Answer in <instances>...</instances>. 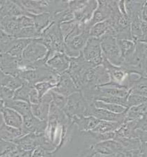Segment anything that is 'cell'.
<instances>
[{
  "label": "cell",
  "instance_id": "4dcf8cb0",
  "mask_svg": "<svg viewBox=\"0 0 147 157\" xmlns=\"http://www.w3.org/2000/svg\"><path fill=\"white\" fill-rule=\"evenodd\" d=\"M110 29V22L109 19L105 21L98 23L91 28L89 31L90 37L100 39L105 34H107Z\"/></svg>",
  "mask_w": 147,
  "mask_h": 157
},
{
  "label": "cell",
  "instance_id": "9a60e30c",
  "mask_svg": "<svg viewBox=\"0 0 147 157\" xmlns=\"http://www.w3.org/2000/svg\"><path fill=\"white\" fill-rule=\"evenodd\" d=\"M47 64L59 75L66 72L70 66V57L63 52H56L47 61Z\"/></svg>",
  "mask_w": 147,
  "mask_h": 157
},
{
  "label": "cell",
  "instance_id": "603a6c76",
  "mask_svg": "<svg viewBox=\"0 0 147 157\" xmlns=\"http://www.w3.org/2000/svg\"><path fill=\"white\" fill-rule=\"evenodd\" d=\"M115 134L116 138H138L136 120L133 121L125 122L115 132Z\"/></svg>",
  "mask_w": 147,
  "mask_h": 157
},
{
  "label": "cell",
  "instance_id": "11a10c76",
  "mask_svg": "<svg viewBox=\"0 0 147 157\" xmlns=\"http://www.w3.org/2000/svg\"><path fill=\"white\" fill-rule=\"evenodd\" d=\"M4 108H5V106H4V101H2V100H1V99H0V114H2V110H4Z\"/></svg>",
  "mask_w": 147,
  "mask_h": 157
},
{
  "label": "cell",
  "instance_id": "484cf974",
  "mask_svg": "<svg viewBox=\"0 0 147 157\" xmlns=\"http://www.w3.org/2000/svg\"><path fill=\"white\" fill-rule=\"evenodd\" d=\"M25 83L26 82L19 77L6 75L0 70V87H7L13 91H16Z\"/></svg>",
  "mask_w": 147,
  "mask_h": 157
},
{
  "label": "cell",
  "instance_id": "d6986e66",
  "mask_svg": "<svg viewBox=\"0 0 147 157\" xmlns=\"http://www.w3.org/2000/svg\"><path fill=\"white\" fill-rule=\"evenodd\" d=\"M102 65L106 69L108 72H109L111 82L118 83V84H120L123 86V83L125 82L127 74H126L125 71L120 67L113 65V64L110 63L104 57L103 59Z\"/></svg>",
  "mask_w": 147,
  "mask_h": 157
},
{
  "label": "cell",
  "instance_id": "f1b7e54d",
  "mask_svg": "<svg viewBox=\"0 0 147 157\" xmlns=\"http://www.w3.org/2000/svg\"><path fill=\"white\" fill-rule=\"evenodd\" d=\"M117 42H118L121 56L123 59H125L132 55L135 50V48H136L137 43L132 40L120 39V40H117Z\"/></svg>",
  "mask_w": 147,
  "mask_h": 157
},
{
  "label": "cell",
  "instance_id": "7dc6e473",
  "mask_svg": "<svg viewBox=\"0 0 147 157\" xmlns=\"http://www.w3.org/2000/svg\"><path fill=\"white\" fill-rule=\"evenodd\" d=\"M18 20H19V23L20 25V27L22 29H25V28H28L34 26V21L32 17H28V16H21V17H18Z\"/></svg>",
  "mask_w": 147,
  "mask_h": 157
},
{
  "label": "cell",
  "instance_id": "cb8c5ba5",
  "mask_svg": "<svg viewBox=\"0 0 147 157\" xmlns=\"http://www.w3.org/2000/svg\"><path fill=\"white\" fill-rule=\"evenodd\" d=\"M24 135H26L20 129L8 126L4 122L0 126V139L6 142H13V141Z\"/></svg>",
  "mask_w": 147,
  "mask_h": 157
},
{
  "label": "cell",
  "instance_id": "83f0119b",
  "mask_svg": "<svg viewBox=\"0 0 147 157\" xmlns=\"http://www.w3.org/2000/svg\"><path fill=\"white\" fill-rule=\"evenodd\" d=\"M115 140L120 143L123 152H132L139 150L142 144L139 138H116Z\"/></svg>",
  "mask_w": 147,
  "mask_h": 157
},
{
  "label": "cell",
  "instance_id": "681fc988",
  "mask_svg": "<svg viewBox=\"0 0 147 157\" xmlns=\"http://www.w3.org/2000/svg\"><path fill=\"white\" fill-rule=\"evenodd\" d=\"M142 51H143L144 59V65H145V71L147 75V43H141Z\"/></svg>",
  "mask_w": 147,
  "mask_h": 157
},
{
  "label": "cell",
  "instance_id": "60d3db41",
  "mask_svg": "<svg viewBox=\"0 0 147 157\" xmlns=\"http://www.w3.org/2000/svg\"><path fill=\"white\" fill-rule=\"evenodd\" d=\"M77 24V22L75 20L70 21L64 22L60 24V29L63 38L65 39L69 34L73 31Z\"/></svg>",
  "mask_w": 147,
  "mask_h": 157
},
{
  "label": "cell",
  "instance_id": "2e32d148",
  "mask_svg": "<svg viewBox=\"0 0 147 157\" xmlns=\"http://www.w3.org/2000/svg\"><path fill=\"white\" fill-rule=\"evenodd\" d=\"M91 146L95 152L104 155H116L123 152V149L120 143L115 140L103 141Z\"/></svg>",
  "mask_w": 147,
  "mask_h": 157
},
{
  "label": "cell",
  "instance_id": "e575fe53",
  "mask_svg": "<svg viewBox=\"0 0 147 157\" xmlns=\"http://www.w3.org/2000/svg\"><path fill=\"white\" fill-rule=\"evenodd\" d=\"M94 105L96 108H102V109L106 110L108 111L114 113H123L127 111V108L120 105L112 104V103H107L102 102V101H96L94 102Z\"/></svg>",
  "mask_w": 147,
  "mask_h": 157
},
{
  "label": "cell",
  "instance_id": "3957f363",
  "mask_svg": "<svg viewBox=\"0 0 147 157\" xmlns=\"http://www.w3.org/2000/svg\"><path fill=\"white\" fill-rule=\"evenodd\" d=\"M48 50L43 44L39 42L38 39L32 40L23 52L20 59V70H30V67L35 62L47 59Z\"/></svg>",
  "mask_w": 147,
  "mask_h": 157
},
{
  "label": "cell",
  "instance_id": "816d5d0a",
  "mask_svg": "<svg viewBox=\"0 0 147 157\" xmlns=\"http://www.w3.org/2000/svg\"><path fill=\"white\" fill-rule=\"evenodd\" d=\"M139 157H147V142L142 143L139 153Z\"/></svg>",
  "mask_w": 147,
  "mask_h": 157
},
{
  "label": "cell",
  "instance_id": "8fae6325",
  "mask_svg": "<svg viewBox=\"0 0 147 157\" xmlns=\"http://www.w3.org/2000/svg\"><path fill=\"white\" fill-rule=\"evenodd\" d=\"M112 13V1L99 0L98 1V6L96 9L92 18L87 23L90 28L98 23L105 21L109 19Z\"/></svg>",
  "mask_w": 147,
  "mask_h": 157
},
{
  "label": "cell",
  "instance_id": "f5cc1de1",
  "mask_svg": "<svg viewBox=\"0 0 147 157\" xmlns=\"http://www.w3.org/2000/svg\"><path fill=\"white\" fill-rule=\"evenodd\" d=\"M91 157H116V155H104V154H102L95 152Z\"/></svg>",
  "mask_w": 147,
  "mask_h": 157
},
{
  "label": "cell",
  "instance_id": "db71d44e",
  "mask_svg": "<svg viewBox=\"0 0 147 157\" xmlns=\"http://www.w3.org/2000/svg\"><path fill=\"white\" fill-rule=\"evenodd\" d=\"M139 43H147V33H146L145 34H144L142 38L140 40Z\"/></svg>",
  "mask_w": 147,
  "mask_h": 157
},
{
  "label": "cell",
  "instance_id": "9c48e42d",
  "mask_svg": "<svg viewBox=\"0 0 147 157\" xmlns=\"http://www.w3.org/2000/svg\"><path fill=\"white\" fill-rule=\"evenodd\" d=\"M125 114L126 112L120 114L114 113L108 111L106 110L96 108L94 103H91L89 104L86 116H93L99 121L116 122L123 124L125 122Z\"/></svg>",
  "mask_w": 147,
  "mask_h": 157
},
{
  "label": "cell",
  "instance_id": "ab89813d",
  "mask_svg": "<svg viewBox=\"0 0 147 157\" xmlns=\"http://www.w3.org/2000/svg\"><path fill=\"white\" fill-rule=\"evenodd\" d=\"M50 92H51L52 96V103L59 108L63 110L66 106V103H67L68 97H66L61 95V94L56 93V92L52 91V90H51Z\"/></svg>",
  "mask_w": 147,
  "mask_h": 157
},
{
  "label": "cell",
  "instance_id": "52a82bcc",
  "mask_svg": "<svg viewBox=\"0 0 147 157\" xmlns=\"http://www.w3.org/2000/svg\"><path fill=\"white\" fill-rule=\"evenodd\" d=\"M89 107V104L80 91L68 97L63 111L71 120L74 116H86Z\"/></svg>",
  "mask_w": 147,
  "mask_h": 157
},
{
  "label": "cell",
  "instance_id": "1f68e13d",
  "mask_svg": "<svg viewBox=\"0 0 147 157\" xmlns=\"http://www.w3.org/2000/svg\"><path fill=\"white\" fill-rule=\"evenodd\" d=\"M121 124V123L116 122L100 121L99 124L92 131L100 134L113 132H116L120 128Z\"/></svg>",
  "mask_w": 147,
  "mask_h": 157
},
{
  "label": "cell",
  "instance_id": "7402d4cb",
  "mask_svg": "<svg viewBox=\"0 0 147 157\" xmlns=\"http://www.w3.org/2000/svg\"><path fill=\"white\" fill-rule=\"evenodd\" d=\"M1 25L2 29L6 33L16 38L21 30L18 17H4L2 20Z\"/></svg>",
  "mask_w": 147,
  "mask_h": 157
},
{
  "label": "cell",
  "instance_id": "ba28073f",
  "mask_svg": "<svg viewBox=\"0 0 147 157\" xmlns=\"http://www.w3.org/2000/svg\"><path fill=\"white\" fill-rule=\"evenodd\" d=\"M81 53L84 59L92 66L96 67L102 64L104 57L100 39L90 37Z\"/></svg>",
  "mask_w": 147,
  "mask_h": 157
},
{
  "label": "cell",
  "instance_id": "f35d334b",
  "mask_svg": "<svg viewBox=\"0 0 147 157\" xmlns=\"http://www.w3.org/2000/svg\"><path fill=\"white\" fill-rule=\"evenodd\" d=\"M146 97L130 93L129 96H128L127 98V108H129L131 107H133V106L141 105L142 103L146 102Z\"/></svg>",
  "mask_w": 147,
  "mask_h": 157
},
{
  "label": "cell",
  "instance_id": "d4e9b609",
  "mask_svg": "<svg viewBox=\"0 0 147 157\" xmlns=\"http://www.w3.org/2000/svg\"><path fill=\"white\" fill-rule=\"evenodd\" d=\"M28 17H30L33 18L34 26L37 29V31L41 34L53 23L52 16L49 13H43L38 15L29 14Z\"/></svg>",
  "mask_w": 147,
  "mask_h": 157
},
{
  "label": "cell",
  "instance_id": "5b68a950",
  "mask_svg": "<svg viewBox=\"0 0 147 157\" xmlns=\"http://www.w3.org/2000/svg\"><path fill=\"white\" fill-rule=\"evenodd\" d=\"M103 57L113 65L121 67L124 59L121 56L117 39L109 34H105L100 38Z\"/></svg>",
  "mask_w": 147,
  "mask_h": 157
},
{
  "label": "cell",
  "instance_id": "ffe728a7",
  "mask_svg": "<svg viewBox=\"0 0 147 157\" xmlns=\"http://www.w3.org/2000/svg\"><path fill=\"white\" fill-rule=\"evenodd\" d=\"M2 115L4 123L6 125L21 130L23 124V119L18 112L11 108L5 107L2 110Z\"/></svg>",
  "mask_w": 147,
  "mask_h": 157
},
{
  "label": "cell",
  "instance_id": "7bdbcfd3",
  "mask_svg": "<svg viewBox=\"0 0 147 157\" xmlns=\"http://www.w3.org/2000/svg\"><path fill=\"white\" fill-rule=\"evenodd\" d=\"M15 149H16L15 144L0 139V156Z\"/></svg>",
  "mask_w": 147,
  "mask_h": 157
},
{
  "label": "cell",
  "instance_id": "d6a6232c",
  "mask_svg": "<svg viewBox=\"0 0 147 157\" xmlns=\"http://www.w3.org/2000/svg\"><path fill=\"white\" fill-rule=\"evenodd\" d=\"M32 40L29 39H18L17 38L16 40L11 48V49L9 50L8 54L11 55V56L16 57V58L20 59L21 58L22 54L25 48L27 47V45L31 42Z\"/></svg>",
  "mask_w": 147,
  "mask_h": 157
},
{
  "label": "cell",
  "instance_id": "e0dca14e",
  "mask_svg": "<svg viewBox=\"0 0 147 157\" xmlns=\"http://www.w3.org/2000/svg\"><path fill=\"white\" fill-rule=\"evenodd\" d=\"M98 6V1L90 0L87 1L84 5L80 10L75 11L74 13V20L79 24H87L92 18L96 9Z\"/></svg>",
  "mask_w": 147,
  "mask_h": 157
},
{
  "label": "cell",
  "instance_id": "b9f144b4",
  "mask_svg": "<svg viewBox=\"0 0 147 157\" xmlns=\"http://www.w3.org/2000/svg\"><path fill=\"white\" fill-rule=\"evenodd\" d=\"M14 92L15 91H13L7 87H0V99L4 101V102L6 101L13 100Z\"/></svg>",
  "mask_w": 147,
  "mask_h": 157
},
{
  "label": "cell",
  "instance_id": "277c9868",
  "mask_svg": "<svg viewBox=\"0 0 147 157\" xmlns=\"http://www.w3.org/2000/svg\"><path fill=\"white\" fill-rule=\"evenodd\" d=\"M93 67L84 59L82 53L77 57H70V66L66 72L80 91L84 86L87 71Z\"/></svg>",
  "mask_w": 147,
  "mask_h": 157
},
{
  "label": "cell",
  "instance_id": "5bb4252c",
  "mask_svg": "<svg viewBox=\"0 0 147 157\" xmlns=\"http://www.w3.org/2000/svg\"><path fill=\"white\" fill-rule=\"evenodd\" d=\"M52 91L66 97H68L73 94L80 91V90L75 86L70 75L67 72H65L60 75L56 86L52 89Z\"/></svg>",
  "mask_w": 147,
  "mask_h": 157
},
{
  "label": "cell",
  "instance_id": "74e56055",
  "mask_svg": "<svg viewBox=\"0 0 147 157\" xmlns=\"http://www.w3.org/2000/svg\"><path fill=\"white\" fill-rule=\"evenodd\" d=\"M56 86V84H52L51 82H40L36 84L34 87L35 88V89L38 91V95L41 98L45 95L46 94H47L48 92L51 91Z\"/></svg>",
  "mask_w": 147,
  "mask_h": 157
},
{
  "label": "cell",
  "instance_id": "c3c4849f",
  "mask_svg": "<svg viewBox=\"0 0 147 157\" xmlns=\"http://www.w3.org/2000/svg\"><path fill=\"white\" fill-rule=\"evenodd\" d=\"M40 98L38 95V91L35 89V88L33 86L31 89L30 93V104H38L40 103Z\"/></svg>",
  "mask_w": 147,
  "mask_h": 157
},
{
  "label": "cell",
  "instance_id": "9f6ffc18",
  "mask_svg": "<svg viewBox=\"0 0 147 157\" xmlns=\"http://www.w3.org/2000/svg\"><path fill=\"white\" fill-rule=\"evenodd\" d=\"M1 7H2V5H1V3H0V9H1Z\"/></svg>",
  "mask_w": 147,
  "mask_h": 157
},
{
  "label": "cell",
  "instance_id": "d590c367",
  "mask_svg": "<svg viewBox=\"0 0 147 157\" xmlns=\"http://www.w3.org/2000/svg\"><path fill=\"white\" fill-rule=\"evenodd\" d=\"M52 16V21L53 23H56L60 25L62 23L74 20V13L69 8L65 11H61L56 14Z\"/></svg>",
  "mask_w": 147,
  "mask_h": 157
},
{
  "label": "cell",
  "instance_id": "ac0fdd59",
  "mask_svg": "<svg viewBox=\"0 0 147 157\" xmlns=\"http://www.w3.org/2000/svg\"><path fill=\"white\" fill-rule=\"evenodd\" d=\"M71 121L80 132L93 130L100 122L93 116H74Z\"/></svg>",
  "mask_w": 147,
  "mask_h": 157
},
{
  "label": "cell",
  "instance_id": "4fadbf2b",
  "mask_svg": "<svg viewBox=\"0 0 147 157\" xmlns=\"http://www.w3.org/2000/svg\"><path fill=\"white\" fill-rule=\"evenodd\" d=\"M0 70L4 74L18 77L20 71V59L8 53L0 54Z\"/></svg>",
  "mask_w": 147,
  "mask_h": 157
},
{
  "label": "cell",
  "instance_id": "ee69618b",
  "mask_svg": "<svg viewBox=\"0 0 147 157\" xmlns=\"http://www.w3.org/2000/svg\"><path fill=\"white\" fill-rule=\"evenodd\" d=\"M86 0H75V1H68V8L70 10L73 11V13L75 12L80 9H82L83 6L85 5L87 3Z\"/></svg>",
  "mask_w": 147,
  "mask_h": 157
},
{
  "label": "cell",
  "instance_id": "8992f818",
  "mask_svg": "<svg viewBox=\"0 0 147 157\" xmlns=\"http://www.w3.org/2000/svg\"><path fill=\"white\" fill-rule=\"evenodd\" d=\"M120 67L126 74H137L142 77H147L141 43H137L134 52L124 59Z\"/></svg>",
  "mask_w": 147,
  "mask_h": 157
},
{
  "label": "cell",
  "instance_id": "f546056e",
  "mask_svg": "<svg viewBox=\"0 0 147 157\" xmlns=\"http://www.w3.org/2000/svg\"><path fill=\"white\" fill-rule=\"evenodd\" d=\"M147 110V101L141 105L127 108L125 114V122L133 121L139 119Z\"/></svg>",
  "mask_w": 147,
  "mask_h": 157
},
{
  "label": "cell",
  "instance_id": "836d02e7",
  "mask_svg": "<svg viewBox=\"0 0 147 157\" xmlns=\"http://www.w3.org/2000/svg\"><path fill=\"white\" fill-rule=\"evenodd\" d=\"M34 86L26 82L14 92L13 100L22 101L30 103V93Z\"/></svg>",
  "mask_w": 147,
  "mask_h": 157
},
{
  "label": "cell",
  "instance_id": "30bf717a",
  "mask_svg": "<svg viewBox=\"0 0 147 157\" xmlns=\"http://www.w3.org/2000/svg\"><path fill=\"white\" fill-rule=\"evenodd\" d=\"M23 124L21 130L24 135L29 133H33L35 135H42L45 134L47 127V122L40 121L34 116L33 113L27 116L23 117Z\"/></svg>",
  "mask_w": 147,
  "mask_h": 157
},
{
  "label": "cell",
  "instance_id": "f6af8a7d",
  "mask_svg": "<svg viewBox=\"0 0 147 157\" xmlns=\"http://www.w3.org/2000/svg\"><path fill=\"white\" fill-rule=\"evenodd\" d=\"M141 24L143 35L147 33V1L144 4L141 14Z\"/></svg>",
  "mask_w": 147,
  "mask_h": 157
},
{
  "label": "cell",
  "instance_id": "bcb514c9",
  "mask_svg": "<svg viewBox=\"0 0 147 157\" xmlns=\"http://www.w3.org/2000/svg\"><path fill=\"white\" fill-rule=\"evenodd\" d=\"M137 130L142 131H147V110L140 117L136 120Z\"/></svg>",
  "mask_w": 147,
  "mask_h": 157
},
{
  "label": "cell",
  "instance_id": "44dd1931",
  "mask_svg": "<svg viewBox=\"0 0 147 157\" xmlns=\"http://www.w3.org/2000/svg\"><path fill=\"white\" fill-rule=\"evenodd\" d=\"M146 1H125L126 13L130 23L141 21L142 11Z\"/></svg>",
  "mask_w": 147,
  "mask_h": 157
},
{
  "label": "cell",
  "instance_id": "7c38bea8",
  "mask_svg": "<svg viewBox=\"0 0 147 157\" xmlns=\"http://www.w3.org/2000/svg\"><path fill=\"white\" fill-rule=\"evenodd\" d=\"M52 102V96L51 92L49 91L42 98H41L40 103L38 104H30L32 113L40 121L47 122Z\"/></svg>",
  "mask_w": 147,
  "mask_h": 157
},
{
  "label": "cell",
  "instance_id": "7a4b0ae2",
  "mask_svg": "<svg viewBox=\"0 0 147 157\" xmlns=\"http://www.w3.org/2000/svg\"><path fill=\"white\" fill-rule=\"evenodd\" d=\"M38 40L47 48V59L56 52L65 53V41L61 33L60 25L58 24L52 23L42 32Z\"/></svg>",
  "mask_w": 147,
  "mask_h": 157
},
{
  "label": "cell",
  "instance_id": "6da1fadb",
  "mask_svg": "<svg viewBox=\"0 0 147 157\" xmlns=\"http://www.w3.org/2000/svg\"><path fill=\"white\" fill-rule=\"evenodd\" d=\"M90 26L88 24H79L73 31L64 39L65 41V54L69 57H77L80 54L90 38Z\"/></svg>",
  "mask_w": 147,
  "mask_h": 157
},
{
  "label": "cell",
  "instance_id": "8d00e7d4",
  "mask_svg": "<svg viewBox=\"0 0 147 157\" xmlns=\"http://www.w3.org/2000/svg\"><path fill=\"white\" fill-rule=\"evenodd\" d=\"M40 36L41 33L37 31L35 26H32L22 29L19 32V33L18 34L16 38L34 40V39L39 38Z\"/></svg>",
  "mask_w": 147,
  "mask_h": 157
},
{
  "label": "cell",
  "instance_id": "f907efd6",
  "mask_svg": "<svg viewBox=\"0 0 147 157\" xmlns=\"http://www.w3.org/2000/svg\"><path fill=\"white\" fill-rule=\"evenodd\" d=\"M138 138L141 141L142 143L147 142V131H142L137 130Z\"/></svg>",
  "mask_w": 147,
  "mask_h": 157
},
{
  "label": "cell",
  "instance_id": "4316f807",
  "mask_svg": "<svg viewBox=\"0 0 147 157\" xmlns=\"http://www.w3.org/2000/svg\"><path fill=\"white\" fill-rule=\"evenodd\" d=\"M4 106L6 108H11L18 112L23 117L27 116L32 113L30 104L25 101L9 100L4 101Z\"/></svg>",
  "mask_w": 147,
  "mask_h": 157
}]
</instances>
